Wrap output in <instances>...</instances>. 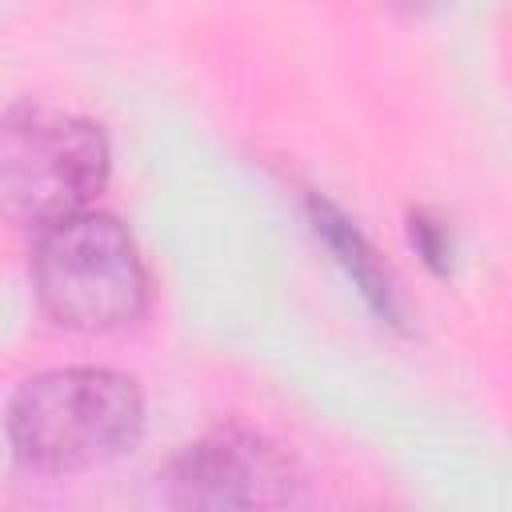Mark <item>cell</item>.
<instances>
[{
  "mask_svg": "<svg viewBox=\"0 0 512 512\" xmlns=\"http://www.w3.org/2000/svg\"><path fill=\"white\" fill-rule=\"evenodd\" d=\"M144 432V392L116 368H52L8 404L12 452L36 472H84L128 452Z\"/></svg>",
  "mask_w": 512,
  "mask_h": 512,
  "instance_id": "6da1fadb",
  "label": "cell"
},
{
  "mask_svg": "<svg viewBox=\"0 0 512 512\" xmlns=\"http://www.w3.org/2000/svg\"><path fill=\"white\" fill-rule=\"evenodd\" d=\"M308 216L316 236L328 244V252L336 256V264L348 272V280L356 284V292L364 296V304L392 328H404V304H400V288L392 280V272L380 264V256L372 252V244L364 240V232L328 200L312 196L308 200Z\"/></svg>",
  "mask_w": 512,
  "mask_h": 512,
  "instance_id": "5b68a950",
  "label": "cell"
},
{
  "mask_svg": "<svg viewBox=\"0 0 512 512\" xmlns=\"http://www.w3.org/2000/svg\"><path fill=\"white\" fill-rule=\"evenodd\" d=\"M412 244L424 252V260H428L432 268H440V272H444L452 244H448V232H444L436 220H428L424 212H416V216H412Z\"/></svg>",
  "mask_w": 512,
  "mask_h": 512,
  "instance_id": "8992f818",
  "label": "cell"
},
{
  "mask_svg": "<svg viewBox=\"0 0 512 512\" xmlns=\"http://www.w3.org/2000/svg\"><path fill=\"white\" fill-rule=\"evenodd\" d=\"M292 468L256 432L220 428L172 464V500L188 508H268L292 500Z\"/></svg>",
  "mask_w": 512,
  "mask_h": 512,
  "instance_id": "277c9868",
  "label": "cell"
},
{
  "mask_svg": "<svg viewBox=\"0 0 512 512\" xmlns=\"http://www.w3.org/2000/svg\"><path fill=\"white\" fill-rule=\"evenodd\" d=\"M108 180V140L92 120L16 108L0 120V220L48 228L84 212Z\"/></svg>",
  "mask_w": 512,
  "mask_h": 512,
  "instance_id": "3957f363",
  "label": "cell"
},
{
  "mask_svg": "<svg viewBox=\"0 0 512 512\" xmlns=\"http://www.w3.org/2000/svg\"><path fill=\"white\" fill-rule=\"evenodd\" d=\"M28 272L44 316L72 332H116L148 308V268L112 212L84 208L40 228Z\"/></svg>",
  "mask_w": 512,
  "mask_h": 512,
  "instance_id": "7a4b0ae2",
  "label": "cell"
}]
</instances>
